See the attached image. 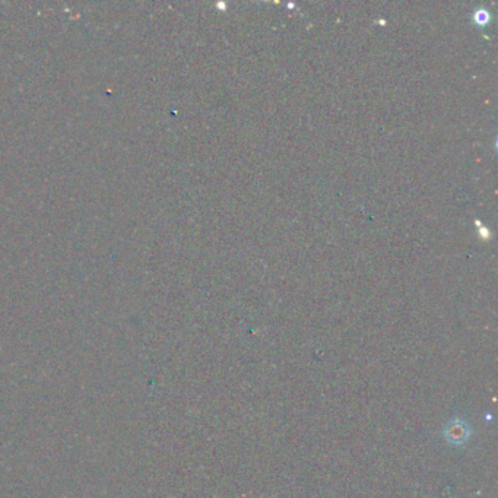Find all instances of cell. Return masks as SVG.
I'll use <instances>...</instances> for the list:
<instances>
[{
    "mask_svg": "<svg viewBox=\"0 0 498 498\" xmlns=\"http://www.w3.org/2000/svg\"><path fill=\"white\" fill-rule=\"evenodd\" d=\"M474 21H475L478 25H481V26L488 25V22H490V12H488L487 9H478V10L474 13Z\"/></svg>",
    "mask_w": 498,
    "mask_h": 498,
    "instance_id": "6da1fadb",
    "label": "cell"
}]
</instances>
